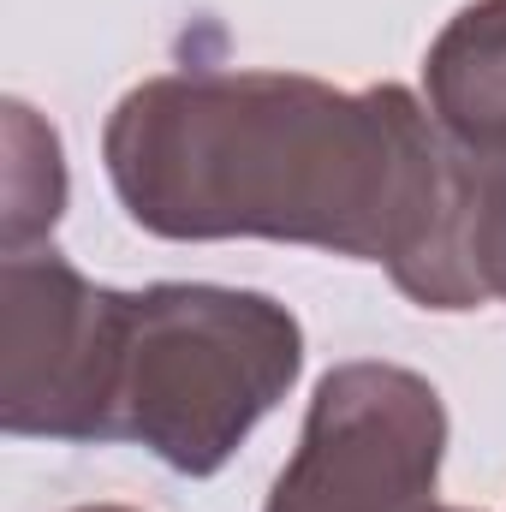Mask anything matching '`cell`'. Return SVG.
Returning a JSON list of instances; mask_svg holds the SVG:
<instances>
[{
  "mask_svg": "<svg viewBox=\"0 0 506 512\" xmlns=\"http://www.w3.org/2000/svg\"><path fill=\"white\" fill-rule=\"evenodd\" d=\"M114 197L155 239H268L381 262L423 310H477L465 155L399 84L191 66L143 78L102 131Z\"/></svg>",
  "mask_w": 506,
  "mask_h": 512,
  "instance_id": "6da1fadb",
  "label": "cell"
},
{
  "mask_svg": "<svg viewBox=\"0 0 506 512\" xmlns=\"http://www.w3.org/2000/svg\"><path fill=\"white\" fill-rule=\"evenodd\" d=\"M72 512H137V507H114V501H102V507H72Z\"/></svg>",
  "mask_w": 506,
  "mask_h": 512,
  "instance_id": "ba28073f",
  "label": "cell"
},
{
  "mask_svg": "<svg viewBox=\"0 0 506 512\" xmlns=\"http://www.w3.org/2000/svg\"><path fill=\"white\" fill-rule=\"evenodd\" d=\"M429 114L453 149L506 161V0H471L423 54Z\"/></svg>",
  "mask_w": 506,
  "mask_h": 512,
  "instance_id": "5b68a950",
  "label": "cell"
},
{
  "mask_svg": "<svg viewBox=\"0 0 506 512\" xmlns=\"http://www.w3.org/2000/svg\"><path fill=\"white\" fill-rule=\"evenodd\" d=\"M114 286L84 280L60 251L0 262V429L18 441H108L120 340Z\"/></svg>",
  "mask_w": 506,
  "mask_h": 512,
  "instance_id": "277c9868",
  "label": "cell"
},
{
  "mask_svg": "<svg viewBox=\"0 0 506 512\" xmlns=\"http://www.w3.org/2000/svg\"><path fill=\"white\" fill-rule=\"evenodd\" d=\"M60 209H66L60 137L24 102H6V256L30 251V239L54 233Z\"/></svg>",
  "mask_w": 506,
  "mask_h": 512,
  "instance_id": "8992f818",
  "label": "cell"
},
{
  "mask_svg": "<svg viewBox=\"0 0 506 512\" xmlns=\"http://www.w3.org/2000/svg\"><path fill=\"white\" fill-rule=\"evenodd\" d=\"M465 268L483 304H506V161L465 155Z\"/></svg>",
  "mask_w": 506,
  "mask_h": 512,
  "instance_id": "52a82bcc",
  "label": "cell"
},
{
  "mask_svg": "<svg viewBox=\"0 0 506 512\" xmlns=\"http://www.w3.org/2000/svg\"><path fill=\"white\" fill-rule=\"evenodd\" d=\"M447 405L429 376L358 358L316 382L298 453L262 512H459L441 507Z\"/></svg>",
  "mask_w": 506,
  "mask_h": 512,
  "instance_id": "3957f363",
  "label": "cell"
},
{
  "mask_svg": "<svg viewBox=\"0 0 506 512\" xmlns=\"http://www.w3.org/2000/svg\"><path fill=\"white\" fill-rule=\"evenodd\" d=\"M304 370L298 316L245 286L161 280L120 298L108 441L179 477H215Z\"/></svg>",
  "mask_w": 506,
  "mask_h": 512,
  "instance_id": "7a4b0ae2",
  "label": "cell"
}]
</instances>
